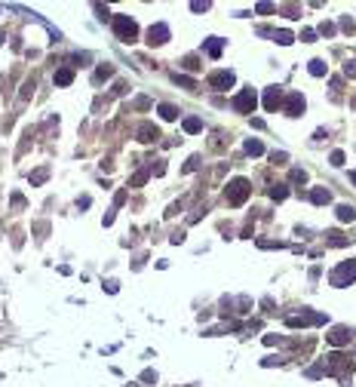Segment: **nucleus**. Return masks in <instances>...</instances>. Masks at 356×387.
Segmentation results:
<instances>
[{
	"mask_svg": "<svg viewBox=\"0 0 356 387\" xmlns=\"http://www.w3.org/2000/svg\"><path fill=\"white\" fill-rule=\"evenodd\" d=\"M160 114H163L166 120H175V108L172 105H160Z\"/></svg>",
	"mask_w": 356,
	"mask_h": 387,
	"instance_id": "obj_13",
	"label": "nucleus"
},
{
	"mask_svg": "<svg viewBox=\"0 0 356 387\" xmlns=\"http://www.w3.org/2000/svg\"><path fill=\"white\" fill-rule=\"evenodd\" d=\"M310 200H313V203H329V191H313V194H310Z\"/></svg>",
	"mask_w": 356,
	"mask_h": 387,
	"instance_id": "obj_11",
	"label": "nucleus"
},
{
	"mask_svg": "<svg viewBox=\"0 0 356 387\" xmlns=\"http://www.w3.org/2000/svg\"><path fill=\"white\" fill-rule=\"evenodd\" d=\"M166 37H169V28L166 25H157V28L147 31V43H151V47H154V43H166Z\"/></svg>",
	"mask_w": 356,
	"mask_h": 387,
	"instance_id": "obj_5",
	"label": "nucleus"
},
{
	"mask_svg": "<svg viewBox=\"0 0 356 387\" xmlns=\"http://www.w3.org/2000/svg\"><path fill=\"white\" fill-rule=\"evenodd\" d=\"M234 108H237V111H246V114H249L252 108H255V93H252V89H246L243 96H237V98H234Z\"/></svg>",
	"mask_w": 356,
	"mask_h": 387,
	"instance_id": "obj_4",
	"label": "nucleus"
},
{
	"mask_svg": "<svg viewBox=\"0 0 356 387\" xmlns=\"http://www.w3.org/2000/svg\"><path fill=\"white\" fill-rule=\"evenodd\" d=\"M185 129H188V132H200V129H203V123L190 117V120H185Z\"/></svg>",
	"mask_w": 356,
	"mask_h": 387,
	"instance_id": "obj_12",
	"label": "nucleus"
},
{
	"mask_svg": "<svg viewBox=\"0 0 356 387\" xmlns=\"http://www.w3.org/2000/svg\"><path fill=\"white\" fill-rule=\"evenodd\" d=\"M332 163L341 166V163H344V154H341V151H335V154H332Z\"/></svg>",
	"mask_w": 356,
	"mask_h": 387,
	"instance_id": "obj_16",
	"label": "nucleus"
},
{
	"mask_svg": "<svg viewBox=\"0 0 356 387\" xmlns=\"http://www.w3.org/2000/svg\"><path fill=\"white\" fill-rule=\"evenodd\" d=\"M356 280V261H344V265L332 274V286H344V283Z\"/></svg>",
	"mask_w": 356,
	"mask_h": 387,
	"instance_id": "obj_2",
	"label": "nucleus"
},
{
	"mask_svg": "<svg viewBox=\"0 0 356 387\" xmlns=\"http://www.w3.org/2000/svg\"><path fill=\"white\" fill-rule=\"evenodd\" d=\"M114 28H117V37L126 40V43H132L135 40V31H139L129 16H117V19H114Z\"/></svg>",
	"mask_w": 356,
	"mask_h": 387,
	"instance_id": "obj_1",
	"label": "nucleus"
},
{
	"mask_svg": "<svg viewBox=\"0 0 356 387\" xmlns=\"http://www.w3.org/2000/svg\"><path fill=\"white\" fill-rule=\"evenodd\" d=\"M71 80H74V71H68V68H65V71H59V74H55V83H59V86H68Z\"/></svg>",
	"mask_w": 356,
	"mask_h": 387,
	"instance_id": "obj_10",
	"label": "nucleus"
},
{
	"mask_svg": "<svg viewBox=\"0 0 356 387\" xmlns=\"http://www.w3.org/2000/svg\"><path fill=\"white\" fill-rule=\"evenodd\" d=\"M246 151H249V154H261L264 147H261V142H246Z\"/></svg>",
	"mask_w": 356,
	"mask_h": 387,
	"instance_id": "obj_14",
	"label": "nucleus"
},
{
	"mask_svg": "<svg viewBox=\"0 0 356 387\" xmlns=\"http://www.w3.org/2000/svg\"><path fill=\"white\" fill-rule=\"evenodd\" d=\"M231 83H234V74H227V71L212 74V86H231Z\"/></svg>",
	"mask_w": 356,
	"mask_h": 387,
	"instance_id": "obj_7",
	"label": "nucleus"
},
{
	"mask_svg": "<svg viewBox=\"0 0 356 387\" xmlns=\"http://www.w3.org/2000/svg\"><path fill=\"white\" fill-rule=\"evenodd\" d=\"M277 105H280V89H270V93H267V98H264V108H267V111H273Z\"/></svg>",
	"mask_w": 356,
	"mask_h": 387,
	"instance_id": "obj_8",
	"label": "nucleus"
},
{
	"mask_svg": "<svg viewBox=\"0 0 356 387\" xmlns=\"http://www.w3.org/2000/svg\"><path fill=\"white\" fill-rule=\"evenodd\" d=\"M350 335H353L350 329H344V326H341V329H335V332L329 335V341H332V344H347V341H350Z\"/></svg>",
	"mask_w": 356,
	"mask_h": 387,
	"instance_id": "obj_6",
	"label": "nucleus"
},
{
	"mask_svg": "<svg viewBox=\"0 0 356 387\" xmlns=\"http://www.w3.org/2000/svg\"><path fill=\"white\" fill-rule=\"evenodd\" d=\"M350 178H353V185H356V172H350Z\"/></svg>",
	"mask_w": 356,
	"mask_h": 387,
	"instance_id": "obj_17",
	"label": "nucleus"
},
{
	"mask_svg": "<svg viewBox=\"0 0 356 387\" xmlns=\"http://www.w3.org/2000/svg\"><path fill=\"white\" fill-rule=\"evenodd\" d=\"M338 218L341 221H353L356 218V209L353 206H338Z\"/></svg>",
	"mask_w": 356,
	"mask_h": 387,
	"instance_id": "obj_9",
	"label": "nucleus"
},
{
	"mask_svg": "<svg viewBox=\"0 0 356 387\" xmlns=\"http://www.w3.org/2000/svg\"><path fill=\"white\" fill-rule=\"evenodd\" d=\"M323 71H326V68H323V62H310V74H316V77H319Z\"/></svg>",
	"mask_w": 356,
	"mask_h": 387,
	"instance_id": "obj_15",
	"label": "nucleus"
},
{
	"mask_svg": "<svg viewBox=\"0 0 356 387\" xmlns=\"http://www.w3.org/2000/svg\"><path fill=\"white\" fill-rule=\"evenodd\" d=\"M246 194H249V181L237 178L234 185H231V191H227V203H234V206H239V203L246 200Z\"/></svg>",
	"mask_w": 356,
	"mask_h": 387,
	"instance_id": "obj_3",
	"label": "nucleus"
}]
</instances>
